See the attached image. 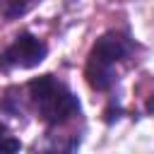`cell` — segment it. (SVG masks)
Segmentation results:
<instances>
[{
	"label": "cell",
	"instance_id": "obj_3",
	"mask_svg": "<svg viewBox=\"0 0 154 154\" xmlns=\"http://www.w3.org/2000/svg\"><path fill=\"white\" fill-rule=\"evenodd\" d=\"M48 53V46L34 36V34H19L0 55V65L5 70H29V67H36L38 63H43Z\"/></svg>",
	"mask_w": 154,
	"mask_h": 154
},
{
	"label": "cell",
	"instance_id": "obj_6",
	"mask_svg": "<svg viewBox=\"0 0 154 154\" xmlns=\"http://www.w3.org/2000/svg\"><path fill=\"white\" fill-rule=\"evenodd\" d=\"M22 149V142L0 123V154H17Z\"/></svg>",
	"mask_w": 154,
	"mask_h": 154
},
{
	"label": "cell",
	"instance_id": "obj_5",
	"mask_svg": "<svg viewBox=\"0 0 154 154\" xmlns=\"http://www.w3.org/2000/svg\"><path fill=\"white\" fill-rule=\"evenodd\" d=\"M38 0H0V14L5 19H19L24 17Z\"/></svg>",
	"mask_w": 154,
	"mask_h": 154
},
{
	"label": "cell",
	"instance_id": "obj_1",
	"mask_svg": "<svg viewBox=\"0 0 154 154\" xmlns=\"http://www.w3.org/2000/svg\"><path fill=\"white\" fill-rule=\"evenodd\" d=\"M132 41L120 31H106L89 51L87 58V82L96 91H108L118 79V67L132 55Z\"/></svg>",
	"mask_w": 154,
	"mask_h": 154
},
{
	"label": "cell",
	"instance_id": "obj_2",
	"mask_svg": "<svg viewBox=\"0 0 154 154\" xmlns=\"http://www.w3.org/2000/svg\"><path fill=\"white\" fill-rule=\"evenodd\" d=\"M29 99L38 113V118L48 125L72 123L79 116L77 96L53 75H43L29 82Z\"/></svg>",
	"mask_w": 154,
	"mask_h": 154
},
{
	"label": "cell",
	"instance_id": "obj_4",
	"mask_svg": "<svg viewBox=\"0 0 154 154\" xmlns=\"http://www.w3.org/2000/svg\"><path fill=\"white\" fill-rule=\"evenodd\" d=\"M79 144L77 132H48L41 144L34 147V154H72Z\"/></svg>",
	"mask_w": 154,
	"mask_h": 154
}]
</instances>
